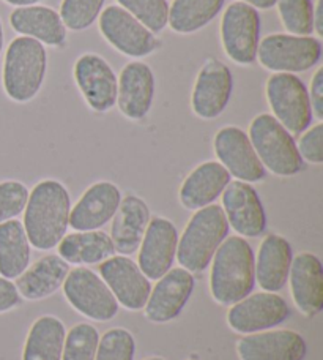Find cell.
<instances>
[{
    "label": "cell",
    "instance_id": "obj_1",
    "mask_svg": "<svg viewBox=\"0 0 323 360\" xmlns=\"http://www.w3.org/2000/svg\"><path fill=\"white\" fill-rule=\"evenodd\" d=\"M71 198L59 180L46 179L38 182L29 193L24 209L22 226L30 245L40 252L59 245L70 228Z\"/></svg>",
    "mask_w": 323,
    "mask_h": 360
},
{
    "label": "cell",
    "instance_id": "obj_2",
    "mask_svg": "<svg viewBox=\"0 0 323 360\" xmlns=\"http://www.w3.org/2000/svg\"><path fill=\"white\" fill-rule=\"evenodd\" d=\"M210 264V292L216 304L230 307L253 292L256 256L244 237H228L216 250Z\"/></svg>",
    "mask_w": 323,
    "mask_h": 360
},
{
    "label": "cell",
    "instance_id": "obj_3",
    "mask_svg": "<svg viewBox=\"0 0 323 360\" xmlns=\"http://www.w3.org/2000/svg\"><path fill=\"white\" fill-rule=\"evenodd\" d=\"M229 223L221 205L210 204L194 212L182 236H178L177 261L191 274L210 266L219 245L228 239Z\"/></svg>",
    "mask_w": 323,
    "mask_h": 360
},
{
    "label": "cell",
    "instance_id": "obj_4",
    "mask_svg": "<svg viewBox=\"0 0 323 360\" xmlns=\"http://www.w3.org/2000/svg\"><path fill=\"white\" fill-rule=\"evenodd\" d=\"M48 54L44 44L18 37L8 44L2 67L4 92L16 103L34 100L46 78Z\"/></svg>",
    "mask_w": 323,
    "mask_h": 360
},
{
    "label": "cell",
    "instance_id": "obj_5",
    "mask_svg": "<svg viewBox=\"0 0 323 360\" xmlns=\"http://www.w3.org/2000/svg\"><path fill=\"white\" fill-rule=\"evenodd\" d=\"M249 141L265 171L292 177L303 169V160L290 134L271 114H258L249 125Z\"/></svg>",
    "mask_w": 323,
    "mask_h": 360
},
{
    "label": "cell",
    "instance_id": "obj_6",
    "mask_svg": "<svg viewBox=\"0 0 323 360\" xmlns=\"http://www.w3.org/2000/svg\"><path fill=\"white\" fill-rule=\"evenodd\" d=\"M62 291L68 304L90 321L107 323L120 311L119 302L109 286L95 270L86 266L70 270Z\"/></svg>",
    "mask_w": 323,
    "mask_h": 360
},
{
    "label": "cell",
    "instance_id": "obj_7",
    "mask_svg": "<svg viewBox=\"0 0 323 360\" xmlns=\"http://www.w3.org/2000/svg\"><path fill=\"white\" fill-rule=\"evenodd\" d=\"M271 115L290 134H301L312 124V109L308 87L298 76L290 73L271 75L265 86Z\"/></svg>",
    "mask_w": 323,
    "mask_h": 360
},
{
    "label": "cell",
    "instance_id": "obj_8",
    "mask_svg": "<svg viewBox=\"0 0 323 360\" xmlns=\"http://www.w3.org/2000/svg\"><path fill=\"white\" fill-rule=\"evenodd\" d=\"M322 59V41L315 37L271 34L258 43L257 60L273 73H301Z\"/></svg>",
    "mask_w": 323,
    "mask_h": 360
},
{
    "label": "cell",
    "instance_id": "obj_9",
    "mask_svg": "<svg viewBox=\"0 0 323 360\" xmlns=\"http://www.w3.org/2000/svg\"><path fill=\"white\" fill-rule=\"evenodd\" d=\"M221 43L224 53L238 65H251L257 59L261 43V16L253 6L234 2L225 8L221 21Z\"/></svg>",
    "mask_w": 323,
    "mask_h": 360
},
{
    "label": "cell",
    "instance_id": "obj_10",
    "mask_svg": "<svg viewBox=\"0 0 323 360\" xmlns=\"http://www.w3.org/2000/svg\"><path fill=\"white\" fill-rule=\"evenodd\" d=\"M100 32L119 53L133 59L153 54L158 48L157 35L119 5H111L100 13Z\"/></svg>",
    "mask_w": 323,
    "mask_h": 360
},
{
    "label": "cell",
    "instance_id": "obj_11",
    "mask_svg": "<svg viewBox=\"0 0 323 360\" xmlns=\"http://www.w3.org/2000/svg\"><path fill=\"white\" fill-rule=\"evenodd\" d=\"M290 316V307L286 299L277 292L249 294L237 304L230 305L228 324L240 335H249L275 329Z\"/></svg>",
    "mask_w": 323,
    "mask_h": 360
},
{
    "label": "cell",
    "instance_id": "obj_12",
    "mask_svg": "<svg viewBox=\"0 0 323 360\" xmlns=\"http://www.w3.org/2000/svg\"><path fill=\"white\" fill-rule=\"evenodd\" d=\"M76 86L95 112H107L117 103V76L100 54L87 53L77 57L73 68Z\"/></svg>",
    "mask_w": 323,
    "mask_h": 360
},
{
    "label": "cell",
    "instance_id": "obj_13",
    "mask_svg": "<svg viewBox=\"0 0 323 360\" xmlns=\"http://www.w3.org/2000/svg\"><path fill=\"white\" fill-rule=\"evenodd\" d=\"M194 286V274L183 267H172L152 286L144 307L145 318L153 324H166L178 318L191 299Z\"/></svg>",
    "mask_w": 323,
    "mask_h": 360
},
{
    "label": "cell",
    "instance_id": "obj_14",
    "mask_svg": "<svg viewBox=\"0 0 323 360\" xmlns=\"http://www.w3.org/2000/svg\"><path fill=\"white\" fill-rule=\"evenodd\" d=\"M213 149H215L218 162L237 180L254 184L261 182L267 176V171L258 160L248 133L242 128H221L213 139Z\"/></svg>",
    "mask_w": 323,
    "mask_h": 360
},
{
    "label": "cell",
    "instance_id": "obj_15",
    "mask_svg": "<svg viewBox=\"0 0 323 360\" xmlns=\"http://www.w3.org/2000/svg\"><path fill=\"white\" fill-rule=\"evenodd\" d=\"M232 90L234 76L230 68L218 59L205 60L192 87V112L204 120L219 117L229 105Z\"/></svg>",
    "mask_w": 323,
    "mask_h": 360
},
{
    "label": "cell",
    "instance_id": "obj_16",
    "mask_svg": "<svg viewBox=\"0 0 323 360\" xmlns=\"http://www.w3.org/2000/svg\"><path fill=\"white\" fill-rule=\"evenodd\" d=\"M100 276L120 307L128 311L144 310L152 291V281L139 269L138 262L124 255H114L100 264Z\"/></svg>",
    "mask_w": 323,
    "mask_h": 360
},
{
    "label": "cell",
    "instance_id": "obj_17",
    "mask_svg": "<svg viewBox=\"0 0 323 360\" xmlns=\"http://www.w3.org/2000/svg\"><path fill=\"white\" fill-rule=\"evenodd\" d=\"M178 231L171 220L154 217L138 248V266L150 281H157L169 272L177 258Z\"/></svg>",
    "mask_w": 323,
    "mask_h": 360
},
{
    "label": "cell",
    "instance_id": "obj_18",
    "mask_svg": "<svg viewBox=\"0 0 323 360\" xmlns=\"http://www.w3.org/2000/svg\"><path fill=\"white\" fill-rule=\"evenodd\" d=\"M223 210L228 218L229 228L240 237L262 236L267 229V215L262 199L251 184L235 180L223 191Z\"/></svg>",
    "mask_w": 323,
    "mask_h": 360
},
{
    "label": "cell",
    "instance_id": "obj_19",
    "mask_svg": "<svg viewBox=\"0 0 323 360\" xmlns=\"http://www.w3.org/2000/svg\"><path fill=\"white\" fill-rule=\"evenodd\" d=\"M240 360H303L308 345L301 333L290 329H270L249 333L237 342Z\"/></svg>",
    "mask_w": 323,
    "mask_h": 360
},
{
    "label": "cell",
    "instance_id": "obj_20",
    "mask_svg": "<svg viewBox=\"0 0 323 360\" xmlns=\"http://www.w3.org/2000/svg\"><path fill=\"white\" fill-rule=\"evenodd\" d=\"M121 202L115 184L101 180L82 193L70 212V226L74 231H96L112 220Z\"/></svg>",
    "mask_w": 323,
    "mask_h": 360
},
{
    "label": "cell",
    "instance_id": "obj_21",
    "mask_svg": "<svg viewBox=\"0 0 323 360\" xmlns=\"http://www.w3.org/2000/svg\"><path fill=\"white\" fill-rule=\"evenodd\" d=\"M290 294L300 313L308 318L319 314L323 308V266L319 256L303 252L292 259L289 280Z\"/></svg>",
    "mask_w": 323,
    "mask_h": 360
},
{
    "label": "cell",
    "instance_id": "obj_22",
    "mask_svg": "<svg viewBox=\"0 0 323 360\" xmlns=\"http://www.w3.org/2000/svg\"><path fill=\"white\" fill-rule=\"evenodd\" d=\"M117 103L129 120H142L150 112L154 96V75L144 62H129L117 78Z\"/></svg>",
    "mask_w": 323,
    "mask_h": 360
},
{
    "label": "cell",
    "instance_id": "obj_23",
    "mask_svg": "<svg viewBox=\"0 0 323 360\" xmlns=\"http://www.w3.org/2000/svg\"><path fill=\"white\" fill-rule=\"evenodd\" d=\"M150 220V207L144 199L134 195L121 198L119 209L112 218L111 234H109L115 253L129 256L138 252Z\"/></svg>",
    "mask_w": 323,
    "mask_h": 360
},
{
    "label": "cell",
    "instance_id": "obj_24",
    "mask_svg": "<svg viewBox=\"0 0 323 360\" xmlns=\"http://www.w3.org/2000/svg\"><path fill=\"white\" fill-rule=\"evenodd\" d=\"M230 174L219 162H204L183 180L178 191L180 204L196 212L216 201L230 184Z\"/></svg>",
    "mask_w": 323,
    "mask_h": 360
},
{
    "label": "cell",
    "instance_id": "obj_25",
    "mask_svg": "<svg viewBox=\"0 0 323 360\" xmlns=\"http://www.w3.org/2000/svg\"><path fill=\"white\" fill-rule=\"evenodd\" d=\"M11 29L21 37H29L48 46H62L67 41V27L59 11L51 6H18L10 15Z\"/></svg>",
    "mask_w": 323,
    "mask_h": 360
},
{
    "label": "cell",
    "instance_id": "obj_26",
    "mask_svg": "<svg viewBox=\"0 0 323 360\" xmlns=\"http://www.w3.org/2000/svg\"><path fill=\"white\" fill-rule=\"evenodd\" d=\"M294 252L286 237L268 234L263 237L256 256V281L263 291L277 292L287 285Z\"/></svg>",
    "mask_w": 323,
    "mask_h": 360
},
{
    "label": "cell",
    "instance_id": "obj_27",
    "mask_svg": "<svg viewBox=\"0 0 323 360\" xmlns=\"http://www.w3.org/2000/svg\"><path fill=\"white\" fill-rule=\"evenodd\" d=\"M70 270L68 262L59 255H46L25 269L15 285L22 299L43 300L59 291Z\"/></svg>",
    "mask_w": 323,
    "mask_h": 360
},
{
    "label": "cell",
    "instance_id": "obj_28",
    "mask_svg": "<svg viewBox=\"0 0 323 360\" xmlns=\"http://www.w3.org/2000/svg\"><path fill=\"white\" fill-rule=\"evenodd\" d=\"M59 256L71 266L101 264L115 253L114 243L107 233L96 231H74L60 240Z\"/></svg>",
    "mask_w": 323,
    "mask_h": 360
},
{
    "label": "cell",
    "instance_id": "obj_29",
    "mask_svg": "<svg viewBox=\"0 0 323 360\" xmlns=\"http://www.w3.org/2000/svg\"><path fill=\"white\" fill-rule=\"evenodd\" d=\"M67 329L62 319L44 314L30 326L22 348V360H62Z\"/></svg>",
    "mask_w": 323,
    "mask_h": 360
},
{
    "label": "cell",
    "instance_id": "obj_30",
    "mask_svg": "<svg viewBox=\"0 0 323 360\" xmlns=\"http://www.w3.org/2000/svg\"><path fill=\"white\" fill-rule=\"evenodd\" d=\"M32 245L22 223L8 220L0 224V276L16 280L30 266Z\"/></svg>",
    "mask_w": 323,
    "mask_h": 360
},
{
    "label": "cell",
    "instance_id": "obj_31",
    "mask_svg": "<svg viewBox=\"0 0 323 360\" xmlns=\"http://www.w3.org/2000/svg\"><path fill=\"white\" fill-rule=\"evenodd\" d=\"M225 0H173L169 6L167 25L180 35L204 29L223 10Z\"/></svg>",
    "mask_w": 323,
    "mask_h": 360
},
{
    "label": "cell",
    "instance_id": "obj_32",
    "mask_svg": "<svg viewBox=\"0 0 323 360\" xmlns=\"http://www.w3.org/2000/svg\"><path fill=\"white\" fill-rule=\"evenodd\" d=\"M100 337L98 329L92 324L73 326L65 335L62 360H95Z\"/></svg>",
    "mask_w": 323,
    "mask_h": 360
},
{
    "label": "cell",
    "instance_id": "obj_33",
    "mask_svg": "<svg viewBox=\"0 0 323 360\" xmlns=\"http://www.w3.org/2000/svg\"><path fill=\"white\" fill-rule=\"evenodd\" d=\"M281 22L290 35L311 37L314 34V5L311 0H277Z\"/></svg>",
    "mask_w": 323,
    "mask_h": 360
},
{
    "label": "cell",
    "instance_id": "obj_34",
    "mask_svg": "<svg viewBox=\"0 0 323 360\" xmlns=\"http://www.w3.org/2000/svg\"><path fill=\"white\" fill-rule=\"evenodd\" d=\"M117 2L119 6L144 24L152 34H161L167 27L169 4L166 0H117Z\"/></svg>",
    "mask_w": 323,
    "mask_h": 360
},
{
    "label": "cell",
    "instance_id": "obj_35",
    "mask_svg": "<svg viewBox=\"0 0 323 360\" xmlns=\"http://www.w3.org/2000/svg\"><path fill=\"white\" fill-rule=\"evenodd\" d=\"M136 340L125 327H112L100 337L95 360H134Z\"/></svg>",
    "mask_w": 323,
    "mask_h": 360
},
{
    "label": "cell",
    "instance_id": "obj_36",
    "mask_svg": "<svg viewBox=\"0 0 323 360\" xmlns=\"http://www.w3.org/2000/svg\"><path fill=\"white\" fill-rule=\"evenodd\" d=\"M105 2L106 0H62L59 15L65 27L81 32L96 21Z\"/></svg>",
    "mask_w": 323,
    "mask_h": 360
},
{
    "label": "cell",
    "instance_id": "obj_37",
    "mask_svg": "<svg viewBox=\"0 0 323 360\" xmlns=\"http://www.w3.org/2000/svg\"><path fill=\"white\" fill-rule=\"evenodd\" d=\"M29 188L19 180L0 182V224L21 215L29 199Z\"/></svg>",
    "mask_w": 323,
    "mask_h": 360
},
{
    "label": "cell",
    "instance_id": "obj_38",
    "mask_svg": "<svg viewBox=\"0 0 323 360\" xmlns=\"http://www.w3.org/2000/svg\"><path fill=\"white\" fill-rule=\"evenodd\" d=\"M296 149L303 162L311 165L323 163V124L319 122L317 125L309 127L306 131L301 133Z\"/></svg>",
    "mask_w": 323,
    "mask_h": 360
},
{
    "label": "cell",
    "instance_id": "obj_39",
    "mask_svg": "<svg viewBox=\"0 0 323 360\" xmlns=\"http://www.w3.org/2000/svg\"><path fill=\"white\" fill-rule=\"evenodd\" d=\"M21 302L22 297L19 295L13 280L0 276V314L15 310Z\"/></svg>",
    "mask_w": 323,
    "mask_h": 360
},
{
    "label": "cell",
    "instance_id": "obj_40",
    "mask_svg": "<svg viewBox=\"0 0 323 360\" xmlns=\"http://www.w3.org/2000/svg\"><path fill=\"white\" fill-rule=\"evenodd\" d=\"M311 101L312 115L317 120L323 119V67L314 73L311 79V90H308Z\"/></svg>",
    "mask_w": 323,
    "mask_h": 360
},
{
    "label": "cell",
    "instance_id": "obj_41",
    "mask_svg": "<svg viewBox=\"0 0 323 360\" xmlns=\"http://www.w3.org/2000/svg\"><path fill=\"white\" fill-rule=\"evenodd\" d=\"M314 32L319 37L323 35V0H317L314 6Z\"/></svg>",
    "mask_w": 323,
    "mask_h": 360
},
{
    "label": "cell",
    "instance_id": "obj_42",
    "mask_svg": "<svg viewBox=\"0 0 323 360\" xmlns=\"http://www.w3.org/2000/svg\"><path fill=\"white\" fill-rule=\"evenodd\" d=\"M240 2L253 6L256 10H270L277 4V0H240Z\"/></svg>",
    "mask_w": 323,
    "mask_h": 360
},
{
    "label": "cell",
    "instance_id": "obj_43",
    "mask_svg": "<svg viewBox=\"0 0 323 360\" xmlns=\"http://www.w3.org/2000/svg\"><path fill=\"white\" fill-rule=\"evenodd\" d=\"M4 2H6L8 5H13V6H29V5H37L38 2H41V0H4Z\"/></svg>",
    "mask_w": 323,
    "mask_h": 360
},
{
    "label": "cell",
    "instance_id": "obj_44",
    "mask_svg": "<svg viewBox=\"0 0 323 360\" xmlns=\"http://www.w3.org/2000/svg\"><path fill=\"white\" fill-rule=\"evenodd\" d=\"M4 43H5V32H4L2 19H0V54H2V51H4Z\"/></svg>",
    "mask_w": 323,
    "mask_h": 360
},
{
    "label": "cell",
    "instance_id": "obj_45",
    "mask_svg": "<svg viewBox=\"0 0 323 360\" xmlns=\"http://www.w3.org/2000/svg\"><path fill=\"white\" fill-rule=\"evenodd\" d=\"M142 360H166V359L158 357V356H152V357H147V359H142Z\"/></svg>",
    "mask_w": 323,
    "mask_h": 360
},
{
    "label": "cell",
    "instance_id": "obj_46",
    "mask_svg": "<svg viewBox=\"0 0 323 360\" xmlns=\"http://www.w3.org/2000/svg\"><path fill=\"white\" fill-rule=\"evenodd\" d=\"M190 360H194V359H190Z\"/></svg>",
    "mask_w": 323,
    "mask_h": 360
}]
</instances>
